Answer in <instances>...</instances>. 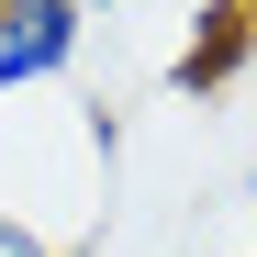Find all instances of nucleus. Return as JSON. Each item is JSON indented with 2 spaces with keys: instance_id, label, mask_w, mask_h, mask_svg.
Segmentation results:
<instances>
[{
  "instance_id": "f257e3e1",
  "label": "nucleus",
  "mask_w": 257,
  "mask_h": 257,
  "mask_svg": "<svg viewBox=\"0 0 257 257\" xmlns=\"http://www.w3.org/2000/svg\"><path fill=\"white\" fill-rule=\"evenodd\" d=\"M90 45V12L78 0H0V101H34L56 90Z\"/></svg>"
},
{
  "instance_id": "f03ea898",
  "label": "nucleus",
  "mask_w": 257,
  "mask_h": 257,
  "mask_svg": "<svg viewBox=\"0 0 257 257\" xmlns=\"http://www.w3.org/2000/svg\"><path fill=\"white\" fill-rule=\"evenodd\" d=\"M235 56H246V0H224V12H212V45H190V56H179V90H212Z\"/></svg>"
},
{
  "instance_id": "7ed1b4c3",
  "label": "nucleus",
  "mask_w": 257,
  "mask_h": 257,
  "mask_svg": "<svg viewBox=\"0 0 257 257\" xmlns=\"http://www.w3.org/2000/svg\"><path fill=\"white\" fill-rule=\"evenodd\" d=\"M0 257H67V246L34 224V212H12V201H0Z\"/></svg>"
},
{
  "instance_id": "20e7f679",
  "label": "nucleus",
  "mask_w": 257,
  "mask_h": 257,
  "mask_svg": "<svg viewBox=\"0 0 257 257\" xmlns=\"http://www.w3.org/2000/svg\"><path fill=\"white\" fill-rule=\"evenodd\" d=\"M78 12H123V0H78Z\"/></svg>"
},
{
  "instance_id": "39448f33",
  "label": "nucleus",
  "mask_w": 257,
  "mask_h": 257,
  "mask_svg": "<svg viewBox=\"0 0 257 257\" xmlns=\"http://www.w3.org/2000/svg\"><path fill=\"white\" fill-rule=\"evenodd\" d=\"M246 201H257V168H246Z\"/></svg>"
}]
</instances>
